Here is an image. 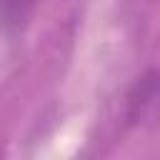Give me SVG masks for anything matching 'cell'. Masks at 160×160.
I'll list each match as a JSON object with an SVG mask.
<instances>
[{
  "instance_id": "cell-1",
  "label": "cell",
  "mask_w": 160,
  "mask_h": 160,
  "mask_svg": "<svg viewBox=\"0 0 160 160\" xmlns=\"http://www.w3.org/2000/svg\"><path fill=\"white\" fill-rule=\"evenodd\" d=\"M160 120V70L150 68L140 72L125 92V122L142 128Z\"/></svg>"
},
{
  "instance_id": "cell-2",
  "label": "cell",
  "mask_w": 160,
  "mask_h": 160,
  "mask_svg": "<svg viewBox=\"0 0 160 160\" xmlns=\"http://www.w3.org/2000/svg\"><path fill=\"white\" fill-rule=\"evenodd\" d=\"M40 0H2V25L8 35H18L28 28Z\"/></svg>"
}]
</instances>
